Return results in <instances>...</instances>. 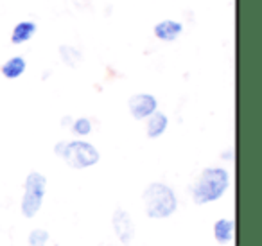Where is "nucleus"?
Masks as SVG:
<instances>
[{
  "mask_svg": "<svg viewBox=\"0 0 262 246\" xmlns=\"http://www.w3.org/2000/svg\"><path fill=\"white\" fill-rule=\"evenodd\" d=\"M230 185H232V176L228 169L221 166H210L198 174V178L189 187V194L194 205L205 207L225 198Z\"/></svg>",
  "mask_w": 262,
  "mask_h": 246,
  "instance_id": "f257e3e1",
  "label": "nucleus"
},
{
  "mask_svg": "<svg viewBox=\"0 0 262 246\" xmlns=\"http://www.w3.org/2000/svg\"><path fill=\"white\" fill-rule=\"evenodd\" d=\"M144 214L147 219H169L178 212L180 199L176 191L165 181H151L142 192Z\"/></svg>",
  "mask_w": 262,
  "mask_h": 246,
  "instance_id": "f03ea898",
  "label": "nucleus"
},
{
  "mask_svg": "<svg viewBox=\"0 0 262 246\" xmlns=\"http://www.w3.org/2000/svg\"><path fill=\"white\" fill-rule=\"evenodd\" d=\"M54 155L67 163L70 169L84 171L95 167L101 162V153L92 142L84 138H74V140H59L54 146Z\"/></svg>",
  "mask_w": 262,
  "mask_h": 246,
  "instance_id": "7ed1b4c3",
  "label": "nucleus"
},
{
  "mask_svg": "<svg viewBox=\"0 0 262 246\" xmlns=\"http://www.w3.org/2000/svg\"><path fill=\"white\" fill-rule=\"evenodd\" d=\"M47 196V176L40 171H31L24 180V194L20 199V214L26 219H34L43 207Z\"/></svg>",
  "mask_w": 262,
  "mask_h": 246,
  "instance_id": "20e7f679",
  "label": "nucleus"
},
{
  "mask_svg": "<svg viewBox=\"0 0 262 246\" xmlns=\"http://www.w3.org/2000/svg\"><path fill=\"white\" fill-rule=\"evenodd\" d=\"M112 230L120 244H131L137 234L135 221L126 209H115L112 214Z\"/></svg>",
  "mask_w": 262,
  "mask_h": 246,
  "instance_id": "39448f33",
  "label": "nucleus"
},
{
  "mask_svg": "<svg viewBox=\"0 0 262 246\" xmlns=\"http://www.w3.org/2000/svg\"><path fill=\"white\" fill-rule=\"evenodd\" d=\"M127 110H129V115L135 120H146L147 117L153 115L158 110V99L153 94L140 92V94L131 95L127 99Z\"/></svg>",
  "mask_w": 262,
  "mask_h": 246,
  "instance_id": "423d86ee",
  "label": "nucleus"
},
{
  "mask_svg": "<svg viewBox=\"0 0 262 246\" xmlns=\"http://www.w3.org/2000/svg\"><path fill=\"white\" fill-rule=\"evenodd\" d=\"M183 33V24L182 22H176V20H162L158 22L157 26L153 27V34L157 40L165 42V44H172L176 42Z\"/></svg>",
  "mask_w": 262,
  "mask_h": 246,
  "instance_id": "0eeeda50",
  "label": "nucleus"
},
{
  "mask_svg": "<svg viewBox=\"0 0 262 246\" xmlns=\"http://www.w3.org/2000/svg\"><path fill=\"white\" fill-rule=\"evenodd\" d=\"M212 237L217 244H230L235 239V221L230 217H219L212 224Z\"/></svg>",
  "mask_w": 262,
  "mask_h": 246,
  "instance_id": "6e6552de",
  "label": "nucleus"
},
{
  "mask_svg": "<svg viewBox=\"0 0 262 246\" xmlns=\"http://www.w3.org/2000/svg\"><path fill=\"white\" fill-rule=\"evenodd\" d=\"M167 128H169V117L167 113L160 112V110H157L153 115H149L146 119V135L151 140H157L162 135H165Z\"/></svg>",
  "mask_w": 262,
  "mask_h": 246,
  "instance_id": "1a4fd4ad",
  "label": "nucleus"
},
{
  "mask_svg": "<svg viewBox=\"0 0 262 246\" xmlns=\"http://www.w3.org/2000/svg\"><path fill=\"white\" fill-rule=\"evenodd\" d=\"M27 70V61L24 56H11L9 59H6L0 67V74L9 81H15L18 77H22Z\"/></svg>",
  "mask_w": 262,
  "mask_h": 246,
  "instance_id": "9d476101",
  "label": "nucleus"
},
{
  "mask_svg": "<svg viewBox=\"0 0 262 246\" xmlns=\"http://www.w3.org/2000/svg\"><path fill=\"white\" fill-rule=\"evenodd\" d=\"M38 31V26L36 22L33 20H22L18 22L11 31V44L13 45H22V44H27L31 38L36 34Z\"/></svg>",
  "mask_w": 262,
  "mask_h": 246,
  "instance_id": "9b49d317",
  "label": "nucleus"
},
{
  "mask_svg": "<svg viewBox=\"0 0 262 246\" xmlns=\"http://www.w3.org/2000/svg\"><path fill=\"white\" fill-rule=\"evenodd\" d=\"M69 128L77 138H86L94 131V122L88 117H77V119H72Z\"/></svg>",
  "mask_w": 262,
  "mask_h": 246,
  "instance_id": "f8f14e48",
  "label": "nucleus"
},
{
  "mask_svg": "<svg viewBox=\"0 0 262 246\" xmlns=\"http://www.w3.org/2000/svg\"><path fill=\"white\" fill-rule=\"evenodd\" d=\"M51 242V234L45 228H33L27 234V246H49Z\"/></svg>",
  "mask_w": 262,
  "mask_h": 246,
  "instance_id": "ddd939ff",
  "label": "nucleus"
},
{
  "mask_svg": "<svg viewBox=\"0 0 262 246\" xmlns=\"http://www.w3.org/2000/svg\"><path fill=\"white\" fill-rule=\"evenodd\" d=\"M59 54H61V59L65 61V65H69V67L79 65V61H81V52L76 51V49H72V47H61V49H59Z\"/></svg>",
  "mask_w": 262,
  "mask_h": 246,
  "instance_id": "4468645a",
  "label": "nucleus"
},
{
  "mask_svg": "<svg viewBox=\"0 0 262 246\" xmlns=\"http://www.w3.org/2000/svg\"><path fill=\"white\" fill-rule=\"evenodd\" d=\"M61 122H63V126H70V122H72V117H65Z\"/></svg>",
  "mask_w": 262,
  "mask_h": 246,
  "instance_id": "2eb2a0df",
  "label": "nucleus"
}]
</instances>
